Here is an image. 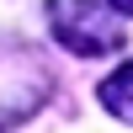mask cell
Wrapping results in <instances>:
<instances>
[{"instance_id": "1", "label": "cell", "mask_w": 133, "mask_h": 133, "mask_svg": "<svg viewBox=\"0 0 133 133\" xmlns=\"http://www.w3.org/2000/svg\"><path fill=\"white\" fill-rule=\"evenodd\" d=\"M48 27L80 59H101L123 48V27L101 0H48Z\"/></svg>"}, {"instance_id": "2", "label": "cell", "mask_w": 133, "mask_h": 133, "mask_svg": "<svg viewBox=\"0 0 133 133\" xmlns=\"http://www.w3.org/2000/svg\"><path fill=\"white\" fill-rule=\"evenodd\" d=\"M96 96H101V107L117 117V123H128V128H133V59H128V64H117V69L101 80V91H96Z\"/></svg>"}, {"instance_id": "3", "label": "cell", "mask_w": 133, "mask_h": 133, "mask_svg": "<svg viewBox=\"0 0 133 133\" xmlns=\"http://www.w3.org/2000/svg\"><path fill=\"white\" fill-rule=\"evenodd\" d=\"M107 11H112V16H133V0H101Z\"/></svg>"}]
</instances>
